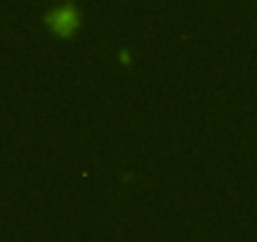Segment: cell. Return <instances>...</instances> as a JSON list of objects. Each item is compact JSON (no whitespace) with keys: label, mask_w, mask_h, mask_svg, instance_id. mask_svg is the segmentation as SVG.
<instances>
[{"label":"cell","mask_w":257,"mask_h":242,"mask_svg":"<svg viewBox=\"0 0 257 242\" xmlns=\"http://www.w3.org/2000/svg\"><path fill=\"white\" fill-rule=\"evenodd\" d=\"M78 26H81V16L73 3H63L46 16V28L56 38H71L78 31Z\"/></svg>","instance_id":"1"}]
</instances>
